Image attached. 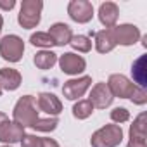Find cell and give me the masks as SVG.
I'll return each instance as SVG.
<instances>
[{"mask_svg": "<svg viewBox=\"0 0 147 147\" xmlns=\"http://www.w3.org/2000/svg\"><path fill=\"white\" fill-rule=\"evenodd\" d=\"M12 118H14V123L21 125L23 128L33 126V123L40 118V116H38V111H36L35 97H33V95H23V97L16 102V106H14Z\"/></svg>", "mask_w": 147, "mask_h": 147, "instance_id": "obj_1", "label": "cell"}, {"mask_svg": "<svg viewBox=\"0 0 147 147\" xmlns=\"http://www.w3.org/2000/svg\"><path fill=\"white\" fill-rule=\"evenodd\" d=\"M47 33L52 36L54 45H57V47L67 45L71 42V38H73V31H71V28L66 23H55V24H52Z\"/></svg>", "mask_w": 147, "mask_h": 147, "instance_id": "obj_15", "label": "cell"}, {"mask_svg": "<svg viewBox=\"0 0 147 147\" xmlns=\"http://www.w3.org/2000/svg\"><path fill=\"white\" fill-rule=\"evenodd\" d=\"M88 100L92 102L94 107L106 109V107H109L113 104L114 97H113V94H111V90L107 88L106 83H95L92 87V90H90V99Z\"/></svg>", "mask_w": 147, "mask_h": 147, "instance_id": "obj_10", "label": "cell"}, {"mask_svg": "<svg viewBox=\"0 0 147 147\" xmlns=\"http://www.w3.org/2000/svg\"><path fill=\"white\" fill-rule=\"evenodd\" d=\"M35 102H36V109L47 113L49 116H54V118H55L57 114L62 113V102H61L54 94L42 92V94H38V97H36Z\"/></svg>", "mask_w": 147, "mask_h": 147, "instance_id": "obj_11", "label": "cell"}, {"mask_svg": "<svg viewBox=\"0 0 147 147\" xmlns=\"http://www.w3.org/2000/svg\"><path fill=\"white\" fill-rule=\"evenodd\" d=\"M42 9H43L42 0H23L19 14H18V23L24 30L36 28L42 19Z\"/></svg>", "mask_w": 147, "mask_h": 147, "instance_id": "obj_3", "label": "cell"}, {"mask_svg": "<svg viewBox=\"0 0 147 147\" xmlns=\"http://www.w3.org/2000/svg\"><path fill=\"white\" fill-rule=\"evenodd\" d=\"M123 140L121 125H106L92 133L90 144L92 147H118Z\"/></svg>", "mask_w": 147, "mask_h": 147, "instance_id": "obj_2", "label": "cell"}, {"mask_svg": "<svg viewBox=\"0 0 147 147\" xmlns=\"http://www.w3.org/2000/svg\"><path fill=\"white\" fill-rule=\"evenodd\" d=\"M57 125H59V119L54 116H49V118H38L31 128L36 131H54L57 128Z\"/></svg>", "mask_w": 147, "mask_h": 147, "instance_id": "obj_21", "label": "cell"}, {"mask_svg": "<svg viewBox=\"0 0 147 147\" xmlns=\"http://www.w3.org/2000/svg\"><path fill=\"white\" fill-rule=\"evenodd\" d=\"M24 54V42L18 35H5L0 40V55L4 61L19 62Z\"/></svg>", "mask_w": 147, "mask_h": 147, "instance_id": "obj_4", "label": "cell"}, {"mask_svg": "<svg viewBox=\"0 0 147 147\" xmlns=\"http://www.w3.org/2000/svg\"><path fill=\"white\" fill-rule=\"evenodd\" d=\"M113 35H114V42L116 45H133L138 42L140 38V30L135 24H119L113 28Z\"/></svg>", "mask_w": 147, "mask_h": 147, "instance_id": "obj_9", "label": "cell"}, {"mask_svg": "<svg viewBox=\"0 0 147 147\" xmlns=\"http://www.w3.org/2000/svg\"><path fill=\"white\" fill-rule=\"evenodd\" d=\"M30 42H31V45H35V47H42V49H50V47H54V40H52V36H50L49 33H43V31H36V33H33V35L30 36Z\"/></svg>", "mask_w": 147, "mask_h": 147, "instance_id": "obj_23", "label": "cell"}, {"mask_svg": "<svg viewBox=\"0 0 147 147\" xmlns=\"http://www.w3.org/2000/svg\"><path fill=\"white\" fill-rule=\"evenodd\" d=\"M21 147H42V137L24 135L23 140H21Z\"/></svg>", "mask_w": 147, "mask_h": 147, "instance_id": "obj_26", "label": "cell"}, {"mask_svg": "<svg viewBox=\"0 0 147 147\" xmlns=\"http://www.w3.org/2000/svg\"><path fill=\"white\" fill-rule=\"evenodd\" d=\"M67 14L75 23L85 24L94 18V5L88 0H71L67 4Z\"/></svg>", "mask_w": 147, "mask_h": 147, "instance_id": "obj_6", "label": "cell"}, {"mask_svg": "<svg viewBox=\"0 0 147 147\" xmlns=\"http://www.w3.org/2000/svg\"><path fill=\"white\" fill-rule=\"evenodd\" d=\"M69 45L75 49V50L83 52V54H87V52H90V50H92V40H90L88 36H85V35H76V36L73 35V38H71Z\"/></svg>", "mask_w": 147, "mask_h": 147, "instance_id": "obj_22", "label": "cell"}, {"mask_svg": "<svg viewBox=\"0 0 147 147\" xmlns=\"http://www.w3.org/2000/svg\"><path fill=\"white\" fill-rule=\"evenodd\" d=\"M95 38V49L100 54H107L116 47L114 42V35H113V28H104L102 31H95L94 33Z\"/></svg>", "mask_w": 147, "mask_h": 147, "instance_id": "obj_16", "label": "cell"}, {"mask_svg": "<svg viewBox=\"0 0 147 147\" xmlns=\"http://www.w3.org/2000/svg\"><path fill=\"white\" fill-rule=\"evenodd\" d=\"M42 147H59L54 138H42Z\"/></svg>", "mask_w": 147, "mask_h": 147, "instance_id": "obj_29", "label": "cell"}, {"mask_svg": "<svg viewBox=\"0 0 147 147\" xmlns=\"http://www.w3.org/2000/svg\"><path fill=\"white\" fill-rule=\"evenodd\" d=\"M33 62L38 69H50L57 62V54H54L52 50H40L36 52Z\"/></svg>", "mask_w": 147, "mask_h": 147, "instance_id": "obj_18", "label": "cell"}, {"mask_svg": "<svg viewBox=\"0 0 147 147\" xmlns=\"http://www.w3.org/2000/svg\"><path fill=\"white\" fill-rule=\"evenodd\" d=\"M145 113H140L135 119L133 125L130 126V138H137V140H147L145 135Z\"/></svg>", "mask_w": 147, "mask_h": 147, "instance_id": "obj_19", "label": "cell"}, {"mask_svg": "<svg viewBox=\"0 0 147 147\" xmlns=\"http://www.w3.org/2000/svg\"><path fill=\"white\" fill-rule=\"evenodd\" d=\"M7 121H9V116L5 113H0V126H2L4 123H7Z\"/></svg>", "mask_w": 147, "mask_h": 147, "instance_id": "obj_30", "label": "cell"}, {"mask_svg": "<svg viewBox=\"0 0 147 147\" xmlns=\"http://www.w3.org/2000/svg\"><path fill=\"white\" fill-rule=\"evenodd\" d=\"M16 5V0H0V9L4 11H11Z\"/></svg>", "mask_w": 147, "mask_h": 147, "instance_id": "obj_28", "label": "cell"}, {"mask_svg": "<svg viewBox=\"0 0 147 147\" xmlns=\"http://www.w3.org/2000/svg\"><path fill=\"white\" fill-rule=\"evenodd\" d=\"M94 109H95V107L92 106V102H90L88 99L78 100L75 106H73V116H75L76 119H87V118L92 116Z\"/></svg>", "mask_w": 147, "mask_h": 147, "instance_id": "obj_20", "label": "cell"}, {"mask_svg": "<svg viewBox=\"0 0 147 147\" xmlns=\"http://www.w3.org/2000/svg\"><path fill=\"white\" fill-rule=\"evenodd\" d=\"M130 100H131L133 104H137V106H144V104L147 102V90H145V88H140V87H135V90H133Z\"/></svg>", "mask_w": 147, "mask_h": 147, "instance_id": "obj_25", "label": "cell"}, {"mask_svg": "<svg viewBox=\"0 0 147 147\" xmlns=\"http://www.w3.org/2000/svg\"><path fill=\"white\" fill-rule=\"evenodd\" d=\"M145 64H147V57L140 55L133 66H131V75H133V83H138L140 88H145L147 85V78H145Z\"/></svg>", "mask_w": 147, "mask_h": 147, "instance_id": "obj_17", "label": "cell"}, {"mask_svg": "<svg viewBox=\"0 0 147 147\" xmlns=\"http://www.w3.org/2000/svg\"><path fill=\"white\" fill-rule=\"evenodd\" d=\"M126 147H147V140H137V138H130Z\"/></svg>", "mask_w": 147, "mask_h": 147, "instance_id": "obj_27", "label": "cell"}, {"mask_svg": "<svg viewBox=\"0 0 147 147\" xmlns=\"http://www.w3.org/2000/svg\"><path fill=\"white\" fill-rule=\"evenodd\" d=\"M111 119L114 125H121V123H126L130 119V113L126 107H116L111 111Z\"/></svg>", "mask_w": 147, "mask_h": 147, "instance_id": "obj_24", "label": "cell"}, {"mask_svg": "<svg viewBox=\"0 0 147 147\" xmlns=\"http://www.w3.org/2000/svg\"><path fill=\"white\" fill-rule=\"evenodd\" d=\"M106 85L111 90L113 97H119V99H130L133 90H135V87H137L125 75H111Z\"/></svg>", "mask_w": 147, "mask_h": 147, "instance_id": "obj_5", "label": "cell"}, {"mask_svg": "<svg viewBox=\"0 0 147 147\" xmlns=\"http://www.w3.org/2000/svg\"><path fill=\"white\" fill-rule=\"evenodd\" d=\"M2 92H4V90H2V88H0V97H2Z\"/></svg>", "mask_w": 147, "mask_h": 147, "instance_id": "obj_32", "label": "cell"}, {"mask_svg": "<svg viewBox=\"0 0 147 147\" xmlns=\"http://www.w3.org/2000/svg\"><path fill=\"white\" fill-rule=\"evenodd\" d=\"M2 26H4V18H2V14H0V33H2Z\"/></svg>", "mask_w": 147, "mask_h": 147, "instance_id": "obj_31", "label": "cell"}, {"mask_svg": "<svg viewBox=\"0 0 147 147\" xmlns=\"http://www.w3.org/2000/svg\"><path fill=\"white\" fill-rule=\"evenodd\" d=\"M24 135H26L24 128L21 125L14 123V121H7V123H4L2 126H0V142H4L7 145L21 142Z\"/></svg>", "mask_w": 147, "mask_h": 147, "instance_id": "obj_12", "label": "cell"}, {"mask_svg": "<svg viewBox=\"0 0 147 147\" xmlns=\"http://www.w3.org/2000/svg\"><path fill=\"white\" fill-rule=\"evenodd\" d=\"M57 61H59L61 71L66 73V75H71V76L80 75V73H83L85 67H87V61H85L82 55L75 54V52H66V54H62Z\"/></svg>", "mask_w": 147, "mask_h": 147, "instance_id": "obj_8", "label": "cell"}, {"mask_svg": "<svg viewBox=\"0 0 147 147\" xmlns=\"http://www.w3.org/2000/svg\"><path fill=\"white\" fill-rule=\"evenodd\" d=\"M0 147H11V145H0Z\"/></svg>", "mask_w": 147, "mask_h": 147, "instance_id": "obj_33", "label": "cell"}, {"mask_svg": "<svg viewBox=\"0 0 147 147\" xmlns=\"http://www.w3.org/2000/svg\"><path fill=\"white\" fill-rule=\"evenodd\" d=\"M92 85V76H82V78H73L64 82L62 85V94L67 100H78L80 97L85 95V92Z\"/></svg>", "mask_w": 147, "mask_h": 147, "instance_id": "obj_7", "label": "cell"}, {"mask_svg": "<svg viewBox=\"0 0 147 147\" xmlns=\"http://www.w3.org/2000/svg\"><path fill=\"white\" fill-rule=\"evenodd\" d=\"M21 82H23V76L18 69H12V67L0 69V88L2 90H7V92L18 90Z\"/></svg>", "mask_w": 147, "mask_h": 147, "instance_id": "obj_13", "label": "cell"}, {"mask_svg": "<svg viewBox=\"0 0 147 147\" xmlns=\"http://www.w3.org/2000/svg\"><path fill=\"white\" fill-rule=\"evenodd\" d=\"M119 18V7L114 2H104L99 7V21L106 28H114L116 21Z\"/></svg>", "mask_w": 147, "mask_h": 147, "instance_id": "obj_14", "label": "cell"}]
</instances>
